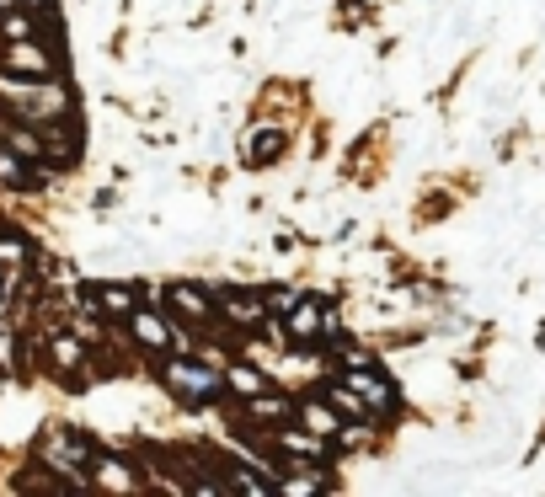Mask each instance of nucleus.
Wrapping results in <instances>:
<instances>
[{"mask_svg":"<svg viewBox=\"0 0 545 497\" xmlns=\"http://www.w3.org/2000/svg\"><path fill=\"white\" fill-rule=\"evenodd\" d=\"M0 97L17 107V118H27L33 129L70 118V91L54 86V81H27V75L22 81H11V75H0Z\"/></svg>","mask_w":545,"mask_h":497,"instance_id":"1","label":"nucleus"},{"mask_svg":"<svg viewBox=\"0 0 545 497\" xmlns=\"http://www.w3.org/2000/svg\"><path fill=\"white\" fill-rule=\"evenodd\" d=\"M97 444L81 439V433H70V428H54V433H43V444H38V465H49V471H59L70 481V487H91V471H97Z\"/></svg>","mask_w":545,"mask_h":497,"instance_id":"2","label":"nucleus"},{"mask_svg":"<svg viewBox=\"0 0 545 497\" xmlns=\"http://www.w3.org/2000/svg\"><path fill=\"white\" fill-rule=\"evenodd\" d=\"M161 380H166V391L182 396V401H220L230 391L220 369H209L204 359H182V353H171V359H166Z\"/></svg>","mask_w":545,"mask_h":497,"instance_id":"3","label":"nucleus"},{"mask_svg":"<svg viewBox=\"0 0 545 497\" xmlns=\"http://www.w3.org/2000/svg\"><path fill=\"white\" fill-rule=\"evenodd\" d=\"M129 337L145 353H161V359H171V353H182V332H177V321H166L161 310H150V305H139L134 316H129Z\"/></svg>","mask_w":545,"mask_h":497,"instance_id":"4","label":"nucleus"},{"mask_svg":"<svg viewBox=\"0 0 545 497\" xmlns=\"http://www.w3.org/2000/svg\"><path fill=\"white\" fill-rule=\"evenodd\" d=\"M6 70L27 75V81H54L59 59H54L49 49H43L38 38H6Z\"/></svg>","mask_w":545,"mask_h":497,"instance_id":"5","label":"nucleus"},{"mask_svg":"<svg viewBox=\"0 0 545 497\" xmlns=\"http://www.w3.org/2000/svg\"><path fill=\"white\" fill-rule=\"evenodd\" d=\"M284 332H289V343H321L326 332H332V326H326V305L316 300V294H300V300H294V310L284 316Z\"/></svg>","mask_w":545,"mask_h":497,"instance_id":"6","label":"nucleus"},{"mask_svg":"<svg viewBox=\"0 0 545 497\" xmlns=\"http://www.w3.org/2000/svg\"><path fill=\"white\" fill-rule=\"evenodd\" d=\"M342 380H348L353 391L364 396V401H369V407H375V412H396V401H401V396H396V385L385 380L375 364H348V369H342Z\"/></svg>","mask_w":545,"mask_h":497,"instance_id":"7","label":"nucleus"},{"mask_svg":"<svg viewBox=\"0 0 545 497\" xmlns=\"http://www.w3.org/2000/svg\"><path fill=\"white\" fill-rule=\"evenodd\" d=\"M214 305H220V316H225V321H236L241 332H257V326H268V316H273L262 294H241V289L214 294Z\"/></svg>","mask_w":545,"mask_h":497,"instance_id":"8","label":"nucleus"},{"mask_svg":"<svg viewBox=\"0 0 545 497\" xmlns=\"http://www.w3.org/2000/svg\"><path fill=\"white\" fill-rule=\"evenodd\" d=\"M273 444L284 449V455H300L294 465H321V460H326V439H321V433H310L305 423H284V428H273Z\"/></svg>","mask_w":545,"mask_h":497,"instance_id":"9","label":"nucleus"},{"mask_svg":"<svg viewBox=\"0 0 545 497\" xmlns=\"http://www.w3.org/2000/svg\"><path fill=\"white\" fill-rule=\"evenodd\" d=\"M91 305L107 310V316H118V321H129L139 305H145V294H139L134 284H91Z\"/></svg>","mask_w":545,"mask_h":497,"instance_id":"10","label":"nucleus"},{"mask_svg":"<svg viewBox=\"0 0 545 497\" xmlns=\"http://www.w3.org/2000/svg\"><path fill=\"white\" fill-rule=\"evenodd\" d=\"M300 423L310 433H321V439H342V423H348V417H337V401L332 396H310L305 407H300Z\"/></svg>","mask_w":545,"mask_h":497,"instance_id":"11","label":"nucleus"},{"mask_svg":"<svg viewBox=\"0 0 545 497\" xmlns=\"http://www.w3.org/2000/svg\"><path fill=\"white\" fill-rule=\"evenodd\" d=\"M166 305L177 310V316H188V321H209L214 310H220V305H214V294L193 289V284H171L166 289Z\"/></svg>","mask_w":545,"mask_h":497,"instance_id":"12","label":"nucleus"},{"mask_svg":"<svg viewBox=\"0 0 545 497\" xmlns=\"http://www.w3.org/2000/svg\"><path fill=\"white\" fill-rule=\"evenodd\" d=\"M49 359H54V369H65L70 380H75V375L86 380V348H81V332H54V337H49Z\"/></svg>","mask_w":545,"mask_h":497,"instance_id":"13","label":"nucleus"},{"mask_svg":"<svg viewBox=\"0 0 545 497\" xmlns=\"http://www.w3.org/2000/svg\"><path fill=\"white\" fill-rule=\"evenodd\" d=\"M246 407H252V417H257L262 428H284V423H294V417H300V412H294L284 396H273V391L252 396V401H246Z\"/></svg>","mask_w":545,"mask_h":497,"instance_id":"14","label":"nucleus"},{"mask_svg":"<svg viewBox=\"0 0 545 497\" xmlns=\"http://www.w3.org/2000/svg\"><path fill=\"white\" fill-rule=\"evenodd\" d=\"M326 396H332V401H337V412H342V417H348V423H375V407H369V401H364V396H358V391H353V385H348V380H337V385H326Z\"/></svg>","mask_w":545,"mask_h":497,"instance_id":"15","label":"nucleus"},{"mask_svg":"<svg viewBox=\"0 0 545 497\" xmlns=\"http://www.w3.org/2000/svg\"><path fill=\"white\" fill-rule=\"evenodd\" d=\"M43 172H33V166H27V155H17L11 145H0V182H6V188H33Z\"/></svg>","mask_w":545,"mask_h":497,"instance_id":"16","label":"nucleus"},{"mask_svg":"<svg viewBox=\"0 0 545 497\" xmlns=\"http://www.w3.org/2000/svg\"><path fill=\"white\" fill-rule=\"evenodd\" d=\"M225 385H230V396L252 401V396L268 391V375H262V369H252V364H236V369H225Z\"/></svg>","mask_w":545,"mask_h":497,"instance_id":"17","label":"nucleus"},{"mask_svg":"<svg viewBox=\"0 0 545 497\" xmlns=\"http://www.w3.org/2000/svg\"><path fill=\"white\" fill-rule=\"evenodd\" d=\"M91 487H139V476L129 471L123 460H97V471H91Z\"/></svg>","mask_w":545,"mask_h":497,"instance_id":"18","label":"nucleus"},{"mask_svg":"<svg viewBox=\"0 0 545 497\" xmlns=\"http://www.w3.org/2000/svg\"><path fill=\"white\" fill-rule=\"evenodd\" d=\"M27 257H33L27 236H17V230H0V268H22Z\"/></svg>","mask_w":545,"mask_h":497,"instance_id":"19","label":"nucleus"},{"mask_svg":"<svg viewBox=\"0 0 545 497\" xmlns=\"http://www.w3.org/2000/svg\"><path fill=\"white\" fill-rule=\"evenodd\" d=\"M278 150H284V134H278V129H262V134H252V139H246V155H252L257 166H268Z\"/></svg>","mask_w":545,"mask_h":497,"instance_id":"20","label":"nucleus"},{"mask_svg":"<svg viewBox=\"0 0 545 497\" xmlns=\"http://www.w3.org/2000/svg\"><path fill=\"white\" fill-rule=\"evenodd\" d=\"M0 33H6V38H38V22L27 17V6L22 11L11 6V11H0Z\"/></svg>","mask_w":545,"mask_h":497,"instance_id":"21","label":"nucleus"},{"mask_svg":"<svg viewBox=\"0 0 545 497\" xmlns=\"http://www.w3.org/2000/svg\"><path fill=\"white\" fill-rule=\"evenodd\" d=\"M11 364H17V337L0 332V369H11Z\"/></svg>","mask_w":545,"mask_h":497,"instance_id":"22","label":"nucleus"},{"mask_svg":"<svg viewBox=\"0 0 545 497\" xmlns=\"http://www.w3.org/2000/svg\"><path fill=\"white\" fill-rule=\"evenodd\" d=\"M6 273H11V268H0V305H6V294H11V289H6V284H11Z\"/></svg>","mask_w":545,"mask_h":497,"instance_id":"23","label":"nucleus"}]
</instances>
